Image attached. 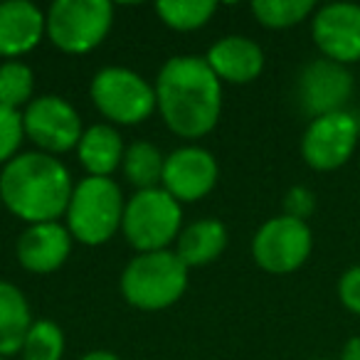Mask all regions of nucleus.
Segmentation results:
<instances>
[{
  "mask_svg": "<svg viewBox=\"0 0 360 360\" xmlns=\"http://www.w3.org/2000/svg\"><path fill=\"white\" fill-rule=\"evenodd\" d=\"M79 360H121L116 353H111V350H91V353H84Z\"/></svg>",
  "mask_w": 360,
  "mask_h": 360,
  "instance_id": "nucleus-29",
  "label": "nucleus"
},
{
  "mask_svg": "<svg viewBox=\"0 0 360 360\" xmlns=\"http://www.w3.org/2000/svg\"><path fill=\"white\" fill-rule=\"evenodd\" d=\"M217 160L210 150L200 146H183L165 155L163 163V191L178 202H195L210 195L217 186Z\"/></svg>",
  "mask_w": 360,
  "mask_h": 360,
  "instance_id": "nucleus-12",
  "label": "nucleus"
},
{
  "mask_svg": "<svg viewBox=\"0 0 360 360\" xmlns=\"http://www.w3.org/2000/svg\"><path fill=\"white\" fill-rule=\"evenodd\" d=\"M32 323L25 294L11 281H0V358L20 353Z\"/></svg>",
  "mask_w": 360,
  "mask_h": 360,
  "instance_id": "nucleus-19",
  "label": "nucleus"
},
{
  "mask_svg": "<svg viewBox=\"0 0 360 360\" xmlns=\"http://www.w3.org/2000/svg\"><path fill=\"white\" fill-rule=\"evenodd\" d=\"M350 96H353L350 70L326 57L309 62L296 82V99H299L301 111L311 119L345 111Z\"/></svg>",
  "mask_w": 360,
  "mask_h": 360,
  "instance_id": "nucleus-11",
  "label": "nucleus"
},
{
  "mask_svg": "<svg viewBox=\"0 0 360 360\" xmlns=\"http://www.w3.org/2000/svg\"><path fill=\"white\" fill-rule=\"evenodd\" d=\"M126 202L121 188L111 178L86 175L72 191L67 205V230L77 242L99 247L121 230Z\"/></svg>",
  "mask_w": 360,
  "mask_h": 360,
  "instance_id": "nucleus-3",
  "label": "nucleus"
},
{
  "mask_svg": "<svg viewBox=\"0 0 360 360\" xmlns=\"http://www.w3.org/2000/svg\"><path fill=\"white\" fill-rule=\"evenodd\" d=\"M25 129H22V114L15 109L0 106V165H8L18 155Z\"/></svg>",
  "mask_w": 360,
  "mask_h": 360,
  "instance_id": "nucleus-25",
  "label": "nucleus"
},
{
  "mask_svg": "<svg viewBox=\"0 0 360 360\" xmlns=\"http://www.w3.org/2000/svg\"><path fill=\"white\" fill-rule=\"evenodd\" d=\"M188 271L191 269L175 252H146L126 264L121 274V294L141 311L168 309L186 294Z\"/></svg>",
  "mask_w": 360,
  "mask_h": 360,
  "instance_id": "nucleus-4",
  "label": "nucleus"
},
{
  "mask_svg": "<svg viewBox=\"0 0 360 360\" xmlns=\"http://www.w3.org/2000/svg\"><path fill=\"white\" fill-rule=\"evenodd\" d=\"M22 360H62L65 355V333L55 321L40 319L30 326L25 343L20 348Z\"/></svg>",
  "mask_w": 360,
  "mask_h": 360,
  "instance_id": "nucleus-24",
  "label": "nucleus"
},
{
  "mask_svg": "<svg viewBox=\"0 0 360 360\" xmlns=\"http://www.w3.org/2000/svg\"><path fill=\"white\" fill-rule=\"evenodd\" d=\"M124 141L121 134L109 124H96L82 134L77 155L84 170L94 178H109L124 163Z\"/></svg>",
  "mask_w": 360,
  "mask_h": 360,
  "instance_id": "nucleus-17",
  "label": "nucleus"
},
{
  "mask_svg": "<svg viewBox=\"0 0 360 360\" xmlns=\"http://www.w3.org/2000/svg\"><path fill=\"white\" fill-rule=\"evenodd\" d=\"M311 360H338V358H311Z\"/></svg>",
  "mask_w": 360,
  "mask_h": 360,
  "instance_id": "nucleus-30",
  "label": "nucleus"
},
{
  "mask_svg": "<svg viewBox=\"0 0 360 360\" xmlns=\"http://www.w3.org/2000/svg\"><path fill=\"white\" fill-rule=\"evenodd\" d=\"M47 15L30 0L0 3V57L18 60L32 52L45 35Z\"/></svg>",
  "mask_w": 360,
  "mask_h": 360,
  "instance_id": "nucleus-15",
  "label": "nucleus"
},
{
  "mask_svg": "<svg viewBox=\"0 0 360 360\" xmlns=\"http://www.w3.org/2000/svg\"><path fill=\"white\" fill-rule=\"evenodd\" d=\"M35 75L20 60H8L0 65V106L20 111L32 101Z\"/></svg>",
  "mask_w": 360,
  "mask_h": 360,
  "instance_id": "nucleus-23",
  "label": "nucleus"
},
{
  "mask_svg": "<svg viewBox=\"0 0 360 360\" xmlns=\"http://www.w3.org/2000/svg\"><path fill=\"white\" fill-rule=\"evenodd\" d=\"M338 360H360V335H353L343 345V353H340Z\"/></svg>",
  "mask_w": 360,
  "mask_h": 360,
  "instance_id": "nucleus-28",
  "label": "nucleus"
},
{
  "mask_svg": "<svg viewBox=\"0 0 360 360\" xmlns=\"http://www.w3.org/2000/svg\"><path fill=\"white\" fill-rule=\"evenodd\" d=\"M227 247V227L215 217L198 220L191 227L180 232L175 255L188 269L193 266H205L215 262Z\"/></svg>",
  "mask_w": 360,
  "mask_h": 360,
  "instance_id": "nucleus-18",
  "label": "nucleus"
},
{
  "mask_svg": "<svg viewBox=\"0 0 360 360\" xmlns=\"http://www.w3.org/2000/svg\"><path fill=\"white\" fill-rule=\"evenodd\" d=\"M72 191L75 183L67 165L42 150L15 155L0 173L3 205L27 225L57 222L67 212Z\"/></svg>",
  "mask_w": 360,
  "mask_h": 360,
  "instance_id": "nucleus-2",
  "label": "nucleus"
},
{
  "mask_svg": "<svg viewBox=\"0 0 360 360\" xmlns=\"http://www.w3.org/2000/svg\"><path fill=\"white\" fill-rule=\"evenodd\" d=\"M163 153L153 143L136 141V143L126 146L121 168L131 186L139 191H150V188H158L160 178H163Z\"/></svg>",
  "mask_w": 360,
  "mask_h": 360,
  "instance_id": "nucleus-20",
  "label": "nucleus"
},
{
  "mask_svg": "<svg viewBox=\"0 0 360 360\" xmlns=\"http://www.w3.org/2000/svg\"><path fill=\"white\" fill-rule=\"evenodd\" d=\"M155 109L173 134L200 139L215 129L222 111V82L205 57H170L155 79Z\"/></svg>",
  "mask_w": 360,
  "mask_h": 360,
  "instance_id": "nucleus-1",
  "label": "nucleus"
},
{
  "mask_svg": "<svg viewBox=\"0 0 360 360\" xmlns=\"http://www.w3.org/2000/svg\"><path fill=\"white\" fill-rule=\"evenodd\" d=\"M205 62L220 82L230 84H250L264 70V52L255 40L245 35L222 37L207 50Z\"/></svg>",
  "mask_w": 360,
  "mask_h": 360,
  "instance_id": "nucleus-16",
  "label": "nucleus"
},
{
  "mask_svg": "<svg viewBox=\"0 0 360 360\" xmlns=\"http://www.w3.org/2000/svg\"><path fill=\"white\" fill-rule=\"evenodd\" d=\"M311 35L326 60L345 67L360 62V6L328 3L323 8H316Z\"/></svg>",
  "mask_w": 360,
  "mask_h": 360,
  "instance_id": "nucleus-13",
  "label": "nucleus"
},
{
  "mask_svg": "<svg viewBox=\"0 0 360 360\" xmlns=\"http://www.w3.org/2000/svg\"><path fill=\"white\" fill-rule=\"evenodd\" d=\"M316 210V195L304 186H294L284 198V215L296 217V220H304L311 217Z\"/></svg>",
  "mask_w": 360,
  "mask_h": 360,
  "instance_id": "nucleus-26",
  "label": "nucleus"
},
{
  "mask_svg": "<svg viewBox=\"0 0 360 360\" xmlns=\"http://www.w3.org/2000/svg\"><path fill=\"white\" fill-rule=\"evenodd\" d=\"M0 360H6V358H0Z\"/></svg>",
  "mask_w": 360,
  "mask_h": 360,
  "instance_id": "nucleus-31",
  "label": "nucleus"
},
{
  "mask_svg": "<svg viewBox=\"0 0 360 360\" xmlns=\"http://www.w3.org/2000/svg\"><path fill=\"white\" fill-rule=\"evenodd\" d=\"M314 235L309 222L289 215L266 220L252 240V257L269 274H291L311 257Z\"/></svg>",
  "mask_w": 360,
  "mask_h": 360,
  "instance_id": "nucleus-8",
  "label": "nucleus"
},
{
  "mask_svg": "<svg viewBox=\"0 0 360 360\" xmlns=\"http://www.w3.org/2000/svg\"><path fill=\"white\" fill-rule=\"evenodd\" d=\"M360 141V119L353 111H335L311 119L301 139V155L306 165L321 173L338 170L353 158Z\"/></svg>",
  "mask_w": 360,
  "mask_h": 360,
  "instance_id": "nucleus-9",
  "label": "nucleus"
},
{
  "mask_svg": "<svg viewBox=\"0 0 360 360\" xmlns=\"http://www.w3.org/2000/svg\"><path fill=\"white\" fill-rule=\"evenodd\" d=\"M338 299L350 314L360 316V264L350 266L338 279Z\"/></svg>",
  "mask_w": 360,
  "mask_h": 360,
  "instance_id": "nucleus-27",
  "label": "nucleus"
},
{
  "mask_svg": "<svg viewBox=\"0 0 360 360\" xmlns=\"http://www.w3.org/2000/svg\"><path fill=\"white\" fill-rule=\"evenodd\" d=\"M215 11L217 6L212 0H163L155 6L160 20L178 32H191L207 25Z\"/></svg>",
  "mask_w": 360,
  "mask_h": 360,
  "instance_id": "nucleus-21",
  "label": "nucleus"
},
{
  "mask_svg": "<svg viewBox=\"0 0 360 360\" xmlns=\"http://www.w3.org/2000/svg\"><path fill=\"white\" fill-rule=\"evenodd\" d=\"M22 129L25 136L42 153H67L77 148L82 141V119L67 99L45 94L32 99L22 111Z\"/></svg>",
  "mask_w": 360,
  "mask_h": 360,
  "instance_id": "nucleus-10",
  "label": "nucleus"
},
{
  "mask_svg": "<svg viewBox=\"0 0 360 360\" xmlns=\"http://www.w3.org/2000/svg\"><path fill=\"white\" fill-rule=\"evenodd\" d=\"M180 222H183V210L175 198H170L163 188H150V191H139L124 210V232L126 242L139 255L146 252H163L168 245L180 237Z\"/></svg>",
  "mask_w": 360,
  "mask_h": 360,
  "instance_id": "nucleus-5",
  "label": "nucleus"
},
{
  "mask_svg": "<svg viewBox=\"0 0 360 360\" xmlns=\"http://www.w3.org/2000/svg\"><path fill=\"white\" fill-rule=\"evenodd\" d=\"M89 96L111 124H143L155 111V86H150L139 72L126 67H104L96 72Z\"/></svg>",
  "mask_w": 360,
  "mask_h": 360,
  "instance_id": "nucleus-7",
  "label": "nucleus"
},
{
  "mask_svg": "<svg viewBox=\"0 0 360 360\" xmlns=\"http://www.w3.org/2000/svg\"><path fill=\"white\" fill-rule=\"evenodd\" d=\"M114 8L106 0H57L47 11L45 35L67 55H86L106 40Z\"/></svg>",
  "mask_w": 360,
  "mask_h": 360,
  "instance_id": "nucleus-6",
  "label": "nucleus"
},
{
  "mask_svg": "<svg viewBox=\"0 0 360 360\" xmlns=\"http://www.w3.org/2000/svg\"><path fill=\"white\" fill-rule=\"evenodd\" d=\"M72 240L75 237L60 222L27 225L18 240V262L32 274H52L67 262Z\"/></svg>",
  "mask_w": 360,
  "mask_h": 360,
  "instance_id": "nucleus-14",
  "label": "nucleus"
},
{
  "mask_svg": "<svg viewBox=\"0 0 360 360\" xmlns=\"http://www.w3.org/2000/svg\"><path fill=\"white\" fill-rule=\"evenodd\" d=\"M257 22L269 30H286L316 13L314 0H257L252 3Z\"/></svg>",
  "mask_w": 360,
  "mask_h": 360,
  "instance_id": "nucleus-22",
  "label": "nucleus"
}]
</instances>
